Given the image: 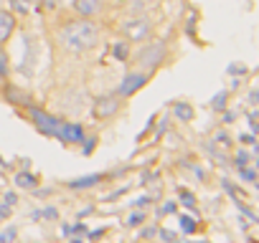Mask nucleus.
Instances as JSON below:
<instances>
[{"mask_svg":"<svg viewBox=\"0 0 259 243\" xmlns=\"http://www.w3.org/2000/svg\"><path fill=\"white\" fill-rule=\"evenodd\" d=\"M99 38H102V28H99V23H94L89 18L66 21L56 31L59 46L69 53H87L99 43Z\"/></svg>","mask_w":259,"mask_h":243,"instance_id":"obj_1","label":"nucleus"},{"mask_svg":"<svg viewBox=\"0 0 259 243\" xmlns=\"http://www.w3.org/2000/svg\"><path fill=\"white\" fill-rule=\"evenodd\" d=\"M119 33L130 41V43H143L153 36V26L148 18L143 16H135V18H127L122 26H119Z\"/></svg>","mask_w":259,"mask_h":243,"instance_id":"obj_2","label":"nucleus"},{"mask_svg":"<svg viewBox=\"0 0 259 243\" xmlns=\"http://www.w3.org/2000/svg\"><path fill=\"white\" fill-rule=\"evenodd\" d=\"M163 56H165V43L163 41H153V43H145L138 53H135V64L143 69V71H153L163 64Z\"/></svg>","mask_w":259,"mask_h":243,"instance_id":"obj_3","label":"nucleus"},{"mask_svg":"<svg viewBox=\"0 0 259 243\" xmlns=\"http://www.w3.org/2000/svg\"><path fill=\"white\" fill-rule=\"evenodd\" d=\"M31 119L38 132L49 135V137H59V130H61V122L51 114H46L44 109H31Z\"/></svg>","mask_w":259,"mask_h":243,"instance_id":"obj_4","label":"nucleus"},{"mask_svg":"<svg viewBox=\"0 0 259 243\" xmlns=\"http://www.w3.org/2000/svg\"><path fill=\"white\" fill-rule=\"evenodd\" d=\"M148 71H133V74H127L124 76V81L119 84V89H117V96L122 99V96H133L138 89H143L145 86V81H148Z\"/></svg>","mask_w":259,"mask_h":243,"instance_id":"obj_5","label":"nucleus"},{"mask_svg":"<svg viewBox=\"0 0 259 243\" xmlns=\"http://www.w3.org/2000/svg\"><path fill=\"white\" fill-rule=\"evenodd\" d=\"M71 8L79 18H94L102 13L104 0H71Z\"/></svg>","mask_w":259,"mask_h":243,"instance_id":"obj_6","label":"nucleus"},{"mask_svg":"<svg viewBox=\"0 0 259 243\" xmlns=\"http://www.w3.org/2000/svg\"><path fill=\"white\" fill-rule=\"evenodd\" d=\"M119 96L114 94V96H102V99H97V104H94V116L97 119H109V116H114L117 114V109H119Z\"/></svg>","mask_w":259,"mask_h":243,"instance_id":"obj_7","label":"nucleus"},{"mask_svg":"<svg viewBox=\"0 0 259 243\" xmlns=\"http://www.w3.org/2000/svg\"><path fill=\"white\" fill-rule=\"evenodd\" d=\"M59 140H64L66 145H81L84 142V130L79 125L66 122V125H61V130H59Z\"/></svg>","mask_w":259,"mask_h":243,"instance_id":"obj_8","label":"nucleus"},{"mask_svg":"<svg viewBox=\"0 0 259 243\" xmlns=\"http://www.w3.org/2000/svg\"><path fill=\"white\" fill-rule=\"evenodd\" d=\"M16 31V16L11 11H0V46H3Z\"/></svg>","mask_w":259,"mask_h":243,"instance_id":"obj_9","label":"nucleus"},{"mask_svg":"<svg viewBox=\"0 0 259 243\" xmlns=\"http://www.w3.org/2000/svg\"><path fill=\"white\" fill-rule=\"evenodd\" d=\"M102 177L99 175H84V177H76V180H71L69 183V188H74V190H84V188H92V185H97Z\"/></svg>","mask_w":259,"mask_h":243,"instance_id":"obj_10","label":"nucleus"},{"mask_svg":"<svg viewBox=\"0 0 259 243\" xmlns=\"http://www.w3.org/2000/svg\"><path fill=\"white\" fill-rule=\"evenodd\" d=\"M127 43H130V41H119V43H114V46H112V53H114V58H117V61H127V58H130Z\"/></svg>","mask_w":259,"mask_h":243,"instance_id":"obj_11","label":"nucleus"},{"mask_svg":"<svg viewBox=\"0 0 259 243\" xmlns=\"http://www.w3.org/2000/svg\"><path fill=\"white\" fill-rule=\"evenodd\" d=\"M16 183H18V188H26V190H31V188H36V185H38V180H36L33 175H28V172L16 175Z\"/></svg>","mask_w":259,"mask_h":243,"instance_id":"obj_12","label":"nucleus"},{"mask_svg":"<svg viewBox=\"0 0 259 243\" xmlns=\"http://www.w3.org/2000/svg\"><path fill=\"white\" fill-rule=\"evenodd\" d=\"M8 99H11V104H28V96L23 91H18L16 86L8 89Z\"/></svg>","mask_w":259,"mask_h":243,"instance_id":"obj_13","label":"nucleus"},{"mask_svg":"<svg viewBox=\"0 0 259 243\" xmlns=\"http://www.w3.org/2000/svg\"><path fill=\"white\" fill-rule=\"evenodd\" d=\"M176 116H181L183 122H188V119H193V109L188 104H178L176 106Z\"/></svg>","mask_w":259,"mask_h":243,"instance_id":"obj_14","label":"nucleus"},{"mask_svg":"<svg viewBox=\"0 0 259 243\" xmlns=\"http://www.w3.org/2000/svg\"><path fill=\"white\" fill-rule=\"evenodd\" d=\"M224 99H226V91H221V94H216V96H213V109H224V104H226Z\"/></svg>","mask_w":259,"mask_h":243,"instance_id":"obj_15","label":"nucleus"},{"mask_svg":"<svg viewBox=\"0 0 259 243\" xmlns=\"http://www.w3.org/2000/svg\"><path fill=\"white\" fill-rule=\"evenodd\" d=\"M181 228H183L186 233H193V230H196V225H193L191 218H181Z\"/></svg>","mask_w":259,"mask_h":243,"instance_id":"obj_16","label":"nucleus"},{"mask_svg":"<svg viewBox=\"0 0 259 243\" xmlns=\"http://www.w3.org/2000/svg\"><path fill=\"white\" fill-rule=\"evenodd\" d=\"M13 238H16V228H8L3 235H0V243H11Z\"/></svg>","mask_w":259,"mask_h":243,"instance_id":"obj_17","label":"nucleus"},{"mask_svg":"<svg viewBox=\"0 0 259 243\" xmlns=\"http://www.w3.org/2000/svg\"><path fill=\"white\" fill-rule=\"evenodd\" d=\"M0 74H3V76L8 74V58H6V53H3V51H0Z\"/></svg>","mask_w":259,"mask_h":243,"instance_id":"obj_18","label":"nucleus"},{"mask_svg":"<svg viewBox=\"0 0 259 243\" xmlns=\"http://www.w3.org/2000/svg\"><path fill=\"white\" fill-rule=\"evenodd\" d=\"M143 220H145V218H143V213H140V215H138V213H135V215H133V218H130V225H140V223H143Z\"/></svg>","mask_w":259,"mask_h":243,"instance_id":"obj_19","label":"nucleus"},{"mask_svg":"<svg viewBox=\"0 0 259 243\" xmlns=\"http://www.w3.org/2000/svg\"><path fill=\"white\" fill-rule=\"evenodd\" d=\"M94 145H97V140H94V137H92V140H87V145H84V152L89 155V152L94 150Z\"/></svg>","mask_w":259,"mask_h":243,"instance_id":"obj_20","label":"nucleus"},{"mask_svg":"<svg viewBox=\"0 0 259 243\" xmlns=\"http://www.w3.org/2000/svg\"><path fill=\"white\" fill-rule=\"evenodd\" d=\"M249 99H251L254 104H259V86H256V89H254V91L249 94Z\"/></svg>","mask_w":259,"mask_h":243,"instance_id":"obj_21","label":"nucleus"},{"mask_svg":"<svg viewBox=\"0 0 259 243\" xmlns=\"http://www.w3.org/2000/svg\"><path fill=\"white\" fill-rule=\"evenodd\" d=\"M229 71H231V74H244L246 69H244V66H229Z\"/></svg>","mask_w":259,"mask_h":243,"instance_id":"obj_22","label":"nucleus"},{"mask_svg":"<svg viewBox=\"0 0 259 243\" xmlns=\"http://www.w3.org/2000/svg\"><path fill=\"white\" fill-rule=\"evenodd\" d=\"M6 203H8V205H13V203H16V195H13V193H8V195H6Z\"/></svg>","mask_w":259,"mask_h":243,"instance_id":"obj_23","label":"nucleus"},{"mask_svg":"<svg viewBox=\"0 0 259 243\" xmlns=\"http://www.w3.org/2000/svg\"><path fill=\"white\" fill-rule=\"evenodd\" d=\"M3 79H6V76H3V74H0V84H3Z\"/></svg>","mask_w":259,"mask_h":243,"instance_id":"obj_24","label":"nucleus"}]
</instances>
